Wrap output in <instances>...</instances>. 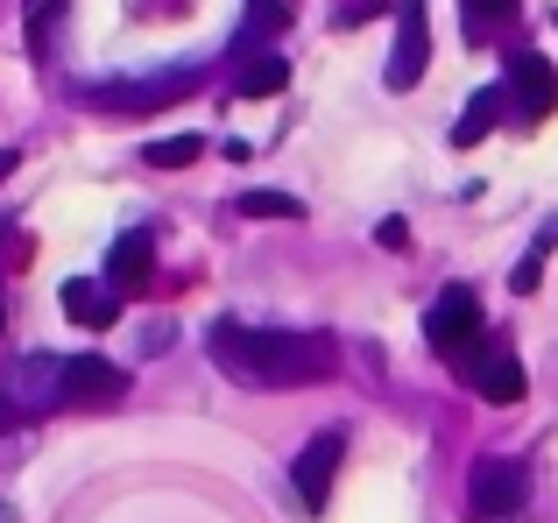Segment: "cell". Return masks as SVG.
<instances>
[{"mask_svg": "<svg viewBox=\"0 0 558 523\" xmlns=\"http://www.w3.org/2000/svg\"><path fill=\"white\" fill-rule=\"evenodd\" d=\"M213 361L233 382H269V389H304L332 375V340L326 332H247V326H213Z\"/></svg>", "mask_w": 558, "mask_h": 523, "instance_id": "6da1fadb", "label": "cell"}, {"mask_svg": "<svg viewBox=\"0 0 558 523\" xmlns=\"http://www.w3.org/2000/svg\"><path fill=\"white\" fill-rule=\"evenodd\" d=\"M424 340H432L438 354H466V346L481 340V297H474V290H466V283L438 290L432 312H424Z\"/></svg>", "mask_w": 558, "mask_h": 523, "instance_id": "7a4b0ae2", "label": "cell"}, {"mask_svg": "<svg viewBox=\"0 0 558 523\" xmlns=\"http://www.w3.org/2000/svg\"><path fill=\"white\" fill-rule=\"evenodd\" d=\"M523 496H531V474L517 467V460H474V496H466V510L474 523H502L523 510Z\"/></svg>", "mask_w": 558, "mask_h": 523, "instance_id": "3957f363", "label": "cell"}, {"mask_svg": "<svg viewBox=\"0 0 558 523\" xmlns=\"http://www.w3.org/2000/svg\"><path fill=\"white\" fill-rule=\"evenodd\" d=\"M432 64V22L424 0H396V50H389V93H410Z\"/></svg>", "mask_w": 558, "mask_h": 523, "instance_id": "277c9868", "label": "cell"}, {"mask_svg": "<svg viewBox=\"0 0 558 523\" xmlns=\"http://www.w3.org/2000/svg\"><path fill=\"white\" fill-rule=\"evenodd\" d=\"M340 460H347V431H318L312 446L298 453V467H290V488H298V502L304 510H326V496H332V474H340Z\"/></svg>", "mask_w": 558, "mask_h": 523, "instance_id": "5b68a950", "label": "cell"}, {"mask_svg": "<svg viewBox=\"0 0 558 523\" xmlns=\"http://www.w3.org/2000/svg\"><path fill=\"white\" fill-rule=\"evenodd\" d=\"M466 382H474V397L488 403H523V361L509 354V346H466Z\"/></svg>", "mask_w": 558, "mask_h": 523, "instance_id": "8992f818", "label": "cell"}, {"mask_svg": "<svg viewBox=\"0 0 558 523\" xmlns=\"http://www.w3.org/2000/svg\"><path fill=\"white\" fill-rule=\"evenodd\" d=\"M8 403L14 411H50V403H64V361L28 354L22 368L8 375Z\"/></svg>", "mask_w": 558, "mask_h": 523, "instance_id": "52a82bcc", "label": "cell"}, {"mask_svg": "<svg viewBox=\"0 0 558 523\" xmlns=\"http://www.w3.org/2000/svg\"><path fill=\"white\" fill-rule=\"evenodd\" d=\"M509 85H517L523 121H545V113L558 107V71H551L537 50H517V64H509Z\"/></svg>", "mask_w": 558, "mask_h": 523, "instance_id": "ba28073f", "label": "cell"}, {"mask_svg": "<svg viewBox=\"0 0 558 523\" xmlns=\"http://www.w3.org/2000/svg\"><path fill=\"white\" fill-rule=\"evenodd\" d=\"M121 389H128V375L113 361H99V354L64 361V403H113Z\"/></svg>", "mask_w": 558, "mask_h": 523, "instance_id": "9c48e42d", "label": "cell"}, {"mask_svg": "<svg viewBox=\"0 0 558 523\" xmlns=\"http://www.w3.org/2000/svg\"><path fill=\"white\" fill-rule=\"evenodd\" d=\"M64 312L78 318V326H113V318H121V290L93 283V276H71L64 283Z\"/></svg>", "mask_w": 558, "mask_h": 523, "instance_id": "30bf717a", "label": "cell"}, {"mask_svg": "<svg viewBox=\"0 0 558 523\" xmlns=\"http://www.w3.org/2000/svg\"><path fill=\"white\" fill-rule=\"evenodd\" d=\"M107 283L113 290H142V283H149V234H121V241H113Z\"/></svg>", "mask_w": 558, "mask_h": 523, "instance_id": "8fae6325", "label": "cell"}, {"mask_svg": "<svg viewBox=\"0 0 558 523\" xmlns=\"http://www.w3.org/2000/svg\"><path fill=\"white\" fill-rule=\"evenodd\" d=\"M495 121H502V93H495V85H481V93L466 99V113L452 121V149H474V142H488Z\"/></svg>", "mask_w": 558, "mask_h": 523, "instance_id": "7c38bea8", "label": "cell"}, {"mask_svg": "<svg viewBox=\"0 0 558 523\" xmlns=\"http://www.w3.org/2000/svg\"><path fill=\"white\" fill-rule=\"evenodd\" d=\"M283 85H290L283 57H255V64L241 71V99H269V93H283Z\"/></svg>", "mask_w": 558, "mask_h": 523, "instance_id": "4fadbf2b", "label": "cell"}, {"mask_svg": "<svg viewBox=\"0 0 558 523\" xmlns=\"http://www.w3.org/2000/svg\"><path fill=\"white\" fill-rule=\"evenodd\" d=\"M460 14H466V42H488V28L509 22L517 0H460Z\"/></svg>", "mask_w": 558, "mask_h": 523, "instance_id": "5bb4252c", "label": "cell"}, {"mask_svg": "<svg viewBox=\"0 0 558 523\" xmlns=\"http://www.w3.org/2000/svg\"><path fill=\"white\" fill-rule=\"evenodd\" d=\"M198 149H205L198 135H163V142H149V163L156 170H184V163H198Z\"/></svg>", "mask_w": 558, "mask_h": 523, "instance_id": "9a60e30c", "label": "cell"}, {"mask_svg": "<svg viewBox=\"0 0 558 523\" xmlns=\"http://www.w3.org/2000/svg\"><path fill=\"white\" fill-rule=\"evenodd\" d=\"M241 212H247V220H298V198H290V192H247L241 198Z\"/></svg>", "mask_w": 558, "mask_h": 523, "instance_id": "2e32d148", "label": "cell"}, {"mask_svg": "<svg viewBox=\"0 0 558 523\" xmlns=\"http://www.w3.org/2000/svg\"><path fill=\"white\" fill-rule=\"evenodd\" d=\"M57 8H64V0H28V8H22V14H28V36H36V42H43V28L57 22Z\"/></svg>", "mask_w": 558, "mask_h": 523, "instance_id": "e0dca14e", "label": "cell"}, {"mask_svg": "<svg viewBox=\"0 0 558 523\" xmlns=\"http://www.w3.org/2000/svg\"><path fill=\"white\" fill-rule=\"evenodd\" d=\"M8 417H14V403H0V431H8Z\"/></svg>", "mask_w": 558, "mask_h": 523, "instance_id": "ac0fdd59", "label": "cell"}, {"mask_svg": "<svg viewBox=\"0 0 558 523\" xmlns=\"http://www.w3.org/2000/svg\"><path fill=\"white\" fill-rule=\"evenodd\" d=\"M0 326H8V304H0Z\"/></svg>", "mask_w": 558, "mask_h": 523, "instance_id": "d6986e66", "label": "cell"}]
</instances>
